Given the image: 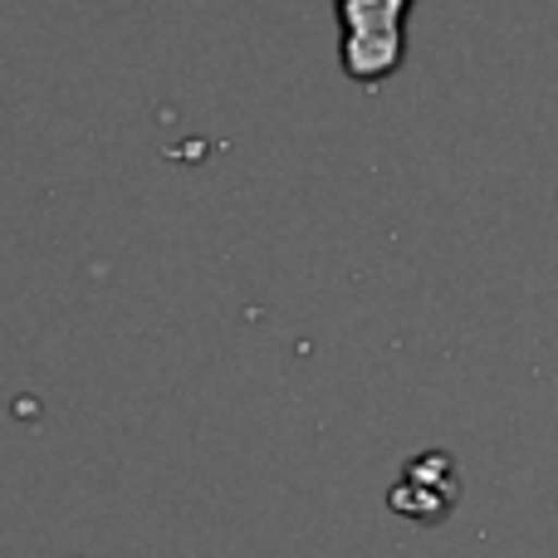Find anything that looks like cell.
Returning a JSON list of instances; mask_svg holds the SVG:
<instances>
[{"label":"cell","mask_w":558,"mask_h":558,"mask_svg":"<svg viewBox=\"0 0 558 558\" xmlns=\"http://www.w3.org/2000/svg\"><path fill=\"white\" fill-rule=\"evenodd\" d=\"M412 0H338L343 69L357 84H383L402 64V15Z\"/></svg>","instance_id":"obj_1"}]
</instances>
